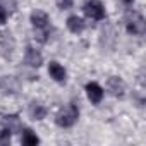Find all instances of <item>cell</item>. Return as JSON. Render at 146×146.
I'll return each instance as SVG.
<instances>
[{"mask_svg":"<svg viewBox=\"0 0 146 146\" xmlns=\"http://www.w3.org/2000/svg\"><path fill=\"white\" fill-rule=\"evenodd\" d=\"M79 117V110L76 105H67L65 108H62L58 113H57V119L55 122L60 125V127H70V125H74L76 120Z\"/></svg>","mask_w":146,"mask_h":146,"instance_id":"1","label":"cell"},{"mask_svg":"<svg viewBox=\"0 0 146 146\" xmlns=\"http://www.w3.org/2000/svg\"><path fill=\"white\" fill-rule=\"evenodd\" d=\"M14 50H16L14 36L9 31H2V33H0V57L11 58L14 55Z\"/></svg>","mask_w":146,"mask_h":146,"instance_id":"2","label":"cell"},{"mask_svg":"<svg viewBox=\"0 0 146 146\" xmlns=\"http://www.w3.org/2000/svg\"><path fill=\"white\" fill-rule=\"evenodd\" d=\"M125 28L131 35H143L144 29H146V24H144V19L141 14L137 12H132L127 16V21H125Z\"/></svg>","mask_w":146,"mask_h":146,"instance_id":"3","label":"cell"},{"mask_svg":"<svg viewBox=\"0 0 146 146\" xmlns=\"http://www.w3.org/2000/svg\"><path fill=\"white\" fill-rule=\"evenodd\" d=\"M83 9H84V14H86L88 17L95 19V21L105 19V9H103V5L98 2V0H90V2L84 4Z\"/></svg>","mask_w":146,"mask_h":146,"instance_id":"4","label":"cell"},{"mask_svg":"<svg viewBox=\"0 0 146 146\" xmlns=\"http://www.w3.org/2000/svg\"><path fill=\"white\" fill-rule=\"evenodd\" d=\"M0 90H2L4 93H19L21 90V83L17 78L14 76H2L0 78Z\"/></svg>","mask_w":146,"mask_h":146,"instance_id":"5","label":"cell"},{"mask_svg":"<svg viewBox=\"0 0 146 146\" xmlns=\"http://www.w3.org/2000/svg\"><path fill=\"white\" fill-rule=\"evenodd\" d=\"M107 86H108V91L113 95V96H119V98H122L124 96V93H125V83L120 79V78H110L108 79V83H107Z\"/></svg>","mask_w":146,"mask_h":146,"instance_id":"6","label":"cell"},{"mask_svg":"<svg viewBox=\"0 0 146 146\" xmlns=\"http://www.w3.org/2000/svg\"><path fill=\"white\" fill-rule=\"evenodd\" d=\"M86 93H88V98H90L91 103H100L102 98H103V90L96 83H90L86 86Z\"/></svg>","mask_w":146,"mask_h":146,"instance_id":"7","label":"cell"},{"mask_svg":"<svg viewBox=\"0 0 146 146\" xmlns=\"http://www.w3.org/2000/svg\"><path fill=\"white\" fill-rule=\"evenodd\" d=\"M24 62L29 65V67H40L43 64V57L38 50L35 48H28L26 50V57H24Z\"/></svg>","mask_w":146,"mask_h":146,"instance_id":"8","label":"cell"},{"mask_svg":"<svg viewBox=\"0 0 146 146\" xmlns=\"http://www.w3.org/2000/svg\"><path fill=\"white\" fill-rule=\"evenodd\" d=\"M31 23L36 29H45L48 24V16L43 11H33L31 12Z\"/></svg>","mask_w":146,"mask_h":146,"instance_id":"9","label":"cell"},{"mask_svg":"<svg viewBox=\"0 0 146 146\" xmlns=\"http://www.w3.org/2000/svg\"><path fill=\"white\" fill-rule=\"evenodd\" d=\"M48 74L55 81H58V83H64L65 81V69L60 64H57V62H50V65H48Z\"/></svg>","mask_w":146,"mask_h":146,"instance_id":"10","label":"cell"},{"mask_svg":"<svg viewBox=\"0 0 146 146\" xmlns=\"http://www.w3.org/2000/svg\"><path fill=\"white\" fill-rule=\"evenodd\" d=\"M67 28L72 31V33H81L83 29H84V21L81 19V17H78V16H70L69 19H67Z\"/></svg>","mask_w":146,"mask_h":146,"instance_id":"11","label":"cell"},{"mask_svg":"<svg viewBox=\"0 0 146 146\" xmlns=\"http://www.w3.org/2000/svg\"><path fill=\"white\" fill-rule=\"evenodd\" d=\"M4 124H5V129L11 131V132H19V131H21V120H19V117H16V115H7V117H4Z\"/></svg>","mask_w":146,"mask_h":146,"instance_id":"12","label":"cell"},{"mask_svg":"<svg viewBox=\"0 0 146 146\" xmlns=\"http://www.w3.org/2000/svg\"><path fill=\"white\" fill-rule=\"evenodd\" d=\"M29 115H31L35 120H41V119H45V115H46V108H45L41 103H31V105H29Z\"/></svg>","mask_w":146,"mask_h":146,"instance_id":"13","label":"cell"},{"mask_svg":"<svg viewBox=\"0 0 146 146\" xmlns=\"http://www.w3.org/2000/svg\"><path fill=\"white\" fill-rule=\"evenodd\" d=\"M38 143H40L38 136H36L33 131L26 129L24 134H23V144H26V146H35V144H38Z\"/></svg>","mask_w":146,"mask_h":146,"instance_id":"14","label":"cell"},{"mask_svg":"<svg viewBox=\"0 0 146 146\" xmlns=\"http://www.w3.org/2000/svg\"><path fill=\"white\" fill-rule=\"evenodd\" d=\"M0 7H2L5 12L12 14V12H16L17 4H16V0H0Z\"/></svg>","mask_w":146,"mask_h":146,"instance_id":"15","label":"cell"},{"mask_svg":"<svg viewBox=\"0 0 146 146\" xmlns=\"http://www.w3.org/2000/svg\"><path fill=\"white\" fill-rule=\"evenodd\" d=\"M11 143V131L4 129L0 131V144H9Z\"/></svg>","mask_w":146,"mask_h":146,"instance_id":"16","label":"cell"},{"mask_svg":"<svg viewBox=\"0 0 146 146\" xmlns=\"http://www.w3.org/2000/svg\"><path fill=\"white\" fill-rule=\"evenodd\" d=\"M72 2H74V0H57V5L62 11H67V9L72 7Z\"/></svg>","mask_w":146,"mask_h":146,"instance_id":"17","label":"cell"},{"mask_svg":"<svg viewBox=\"0 0 146 146\" xmlns=\"http://www.w3.org/2000/svg\"><path fill=\"white\" fill-rule=\"evenodd\" d=\"M35 38H36L38 41L45 43V41H46V31H43V29H38V33L35 35Z\"/></svg>","mask_w":146,"mask_h":146,"instance_id":"18","label":"cell"},{"mask_svg":"<svg viewBox=\"0 0 146 146\" xmlns=\"http://www.w3.org/2000/svg\"><path fill=\"white\" fill-rule=\"evenodd\" d=\"M7 21V12L2 9V7H0V24H4Z\"/></svg>","mask_w":146,"mask_h":146,"instance_id":"19","label":"cell"},{"mask_svg":"<svg viewBox=\"0 0 146 146\" xmlns=\"http://www.w3.org/2000/svg\"><path fill=\"white\" fill-rule=\"evenodd\" d=\"M122 2H125V4H131V2H134V0H122Z\"/></svg>","mask_w":146,"mask_h":146,"instance_id":"20","label":"cell"}]
</instances>
